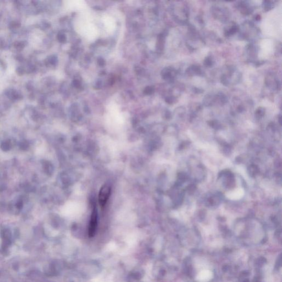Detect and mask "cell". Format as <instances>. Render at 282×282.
I'll list each match as a JSON object with an SVG mask.
<instances>
[{"mask_svg":"<svg viewBox=\"0 0 282 282\" xmlns=\"http://www.w3.org/2000/svg\"><path fill=\"white\" fill-rule=\"evenodd\" d=\"M111 194V187L108 184L102 186L99 194V203L101 208L105 207Z\"/></svg>","mask_w":282,"mask_h":282,"instance_id":"1","label":"cell"},{"mask_svg":"<svg viewBox=\"0 0 282 282\" xmlns=\"http://www.w3.org/2000/svg\"><path fill=\"white\" fill-rule=\"evenodd\" d=\"M96 226H97V211L95 208H94L89 226V235L92 237L95 234Z\"/></svg>","mask_w":282,"mask_h":282,"instance_id":"2","label":"cell"},{"mask_svg":"<svg viewBox=\"0 0 282 282\" xmlns=\"http://www.w3.org/2000/svg\"><path fill=\"white\" fill-rule=\"evenodd\" d=\"M1 149L3 150V151H8L11 148V143H9V141H7L6 142H3L1 144Z\"/></svg>","mask_w":282,"mask_h":282,"instance_id":"3","label":"cell"},{"mask_svg":"<svg viewBox=\"0 0 282 282\" xmlns=\"http://www.w3.org/2000/svg\"><path fill=\"white\" fill-rule=\"evenodd\" d=\"M29 145H28V143L26 142H23L21 143V145H20V147L22 148V149L23 150H25L28 147Z\"/></svg>","mask_w":282,"mask_h":282,"instance_id":"4","label":"cell"},{"mask_svg":"<svg viewBox=\"0 0 282 282\" xmlns=\"http://www.w3.org/2000/svg\"><path fill=\"white\" fill-rule=\"evenodd\" d=\"M16 207H17V208L21 209L23 207V202H22V201H18V202L17 203Z\"/></svg>","mask_w":282,"mask_h":282,"instance_id":"5","label":"cell"}]
</instances>
